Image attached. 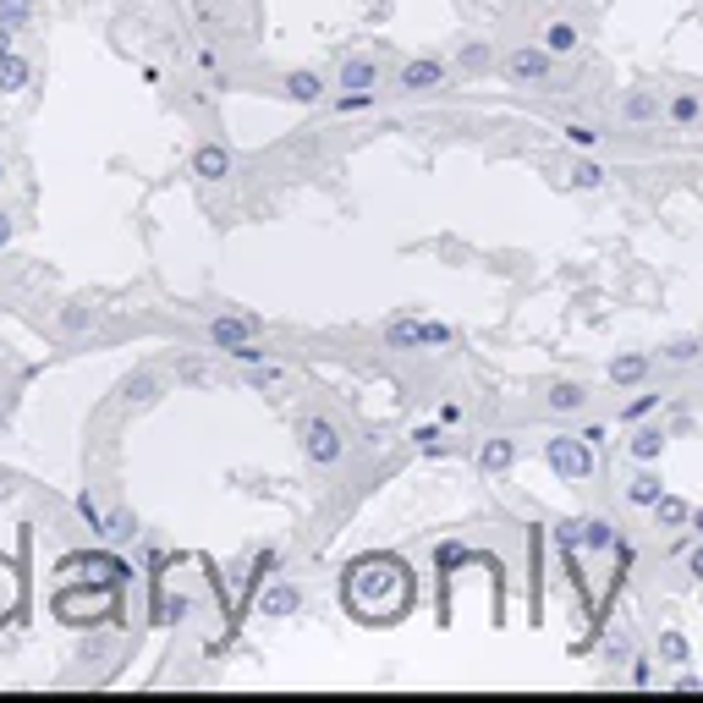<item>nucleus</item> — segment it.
Here are the masks:
<instances>
[{
	"label": "nucleus",
	"instance_id": "33",
	"mask_svg": "<svg viewBox=\"0 0 703 703\" xmlns=\"http://www.w3.org/2000/svg\"><path fill=\"white\" fill-rule=\"evenodd\" d=\"M94 324V313H83V308H66V330H89Z\"/></svg>",
	"mask_w": 703,
	"mask_h": 703
},
{
	"label": "nucleus",
	"instance_id": "19",
	"mask_svg": "<svg viewBox=\"0 0 703 703\" xmlns=\"http://www.w3.org/2000/svg\"><path fill=\"white\" fill-rule=\"evenodd\" d=\"M286 94H291V100H308V105H313V100L324 94V83H319L313 72H291V77H286Z\"/></svg>",
	"mask_w": 703,
	"mask_h": 703
},
{
	"label": "nucleus",
	"instance_id": "1",
	"mask_svg": "<svg viewBox=\"0 0 703 703\" xmlns=\"http://www.w3.org/2000/svg\"><path fill=\"white\" fill-rule=\"evenodd\" d=\"M341 599L352 616L385 627V621H402L407 604H413V571L402 556H363V561L347 566L341 577Z\"/></svg>",
	"mask_w": 703,
	"mask_h": 703
},
{
	"label": "nucleus",
	"instance_id": "38",
	"mask_svg": "<svg viewBox=\"0 0 703 703\" xmlns=\"http://www.w3.org/2000/svg\"><path fill=\"white\" fill-rule=\"evenodd\" d=\"M6 242H11V220L0 215V248H6Z\"/></svg>",
	"mask_w": 703,
	"mask_h": 703
},
{
	"label": "nucleus",
	"instance_id": "3",
	"mask_svg": "<svg viewBox=\"0 0 703 703\" xmlns=\"http://www.w3.org/2000/svg\"><path fill=\"white\" fill-rule=\"evenodd\" d=\"M302 445H308V462H319V467L341 462V428L330 418H319V413L302 423Z\"/></svg>",
	"mask_w": 703,
	"mask_h": 703
},
{
	"label": "nucleus",
	"instance_id": "16",
	"mask_svg": "<svg viewBox=\"0 0 703 703\" xmlns=\"http://www.w3.org/2000/svg\"><path fill=\"white\" fill-rule=\"evenodd\" d=\"M643 374H649V358H643V352H632V358H616V363H610V380H616V385H638Z\"/></svg>",
	"mask_w": 703,
	"mask_h": 703
},
{
	"label": "nucleus",
	"instance_id": "26",
	"mask_svg": "<svg viewBox=\"0 0 703 703\" xmlns=\"http://www.w3.org/2000/svg\"><path fill=\"white\" fill-rule=\"evenodd\" d=\"M671 122H699V94H682V100H671Z\"/></svg>",
	"mask_w": 703,
	"mask_h": 703
},
{
	"label": "nucleus",
	"instance_id": "11",
	"mask_svg": "<svg viewBox=\"0 0 703 703\" xmlns=\"http://www.w3.org/2000/svg\"><path fill=\"white\" fill-rule=\"evenodd\" d=\"M17 604H22V571L11 561H0V621H11Z\"/></svg>",
	"mask_w": 703,
	"mask_h": 703
},
{
	"label": "nucleus",
	"instance_id": "4",
	"mask_svg": "<svg viewBox=\"0 0 703 703\" xmlns=\"http://www.w3.org/2000/svg\"><path fill=\"white\" fill-rule=\"evenodd\" d=\"M550 467H556L561 478H588V473H593L588 440H571V434H556V440H550Z\"/></svg>",
	"mask_w": 703,
	"mask_h": 703
},
{
	"label": "nucleus",
	"instance_id": "30",
	"mask_svg": "<svg viewBox=\"0 0 703 703\" xmlns=\"http://www.w3.org/2000/svg\"><path fill=\"white\" fill-rule=\"evenodd\" d=\"M100 534H105V539H116V545H122V539H133V517H111V523H105V528H100Z\"/></svg>",
	"mask_w": 703,
	"mask_h": 703
},
{
	"label": "nucleus",
	"instance_id": "10",
	"mask_svg": "<svg viewBox=\"0 0 703 703\" xmlns=\"http://www.w3.org/2000/svg\"><path fill=\"white\" fill-rule=\"evenodd\" d=\"M193 170H198L204 182H220V176H231V148H226V143H204V148L193 154Z\"/></svg>",
	"mask_w": 703,
	"mask_h": 703
},
{
	"label": "nucleus",
	"instance_id": "14",
	"mask_svg": "<svg viewBox=\"0 0 703 703\" xmlns=\"http://www.w3.org/2000/svg\"><path fill=\"white\" fill-rule=\"evenodd\" d=\"M621 116L627 122H660V94H627V105H621Z\"/></svg>",
	"mask_w": 703,
	"mask_h": 703
},
{
	"label": "nucleus",
	"instance_id": "17",
	"mask_svg": "<svg viewBox=\"0 0 703 703\" xmlns=\"http://www.w3.org/2000/svg\"><path fill=\"white\" fill-rule=\"evenodd\" d=\"M660 495H665V489H660L654 473H638V478L627 484V500H632V506H660Z\"/></svg>",
	"mask_w": 703,
	"mask_h": 703
},
{
	"label": "nucleus",
	"instance_id": "21",
	"mask_svg": "<svg viewBox=\"0 0 703 703\" xmlns=\"http://www.w3.org/2000/svg\"><path fill=\"white\" fill-rule=\"evenodd\" d=\"M660 451H665V434H660V428H643V434L632 440V456H638V462H654Z\"/></svg>",
	"mask_w": 703,
	"mask_h": 703
},
{
	"label": "nucleus",
	"instance_id": "28",
	"mask_svg": "<svg viewBox=\"0 0 703 703\" xmlns=\"http://www.w3.org/2000/svg\"><path fill=\"white\" fill-rule=\"evenodd\" d=\"M77 517H83L89 528H105V517H100V506H94V495H77Z\"/></svg>",
	"mask_w": 703,
	"mask_h": 703
},
{
	"label": "nucleus",
	"instance_id": "27",
	"mask_svg": "<svg viewBox=\"0 0 703 703\" xmlns=\"http://www.w3.org/2000/svg\"><path fill=\"white\" fill-rule=\"evenodd\" d=\"M571 182H577V187H599V182H604V170H599L593 159H577V165H571Z\"/></svg>",
	"mask_w": 703,
	"mask_h": 703
},
{
	"label": "nucleus",
	"instance_id": "36",
	"mask_svg": "<svg viewBox=\"0 0 703 703\" xmlns=\"http://www.w3.org/2000/svg\"><path fill=\"white\" fill-rule=\"evenodd\" d=\"M665 654H671V660H688V643H682V638L671 632V638H665Z\"/></svg>",
	"mask_w": 703,
	"mask_h": 703
},
{
	"label": "nucleus",
	"instance_id": "18",
	"mask_svg": "<svg viewBox=\"0 0 703 703\" xmlns=\"http://www.w3.org/2000/svg\"><path fill=\"white\" fill-rule=\"evenodd\" d=\"M545 402H550V413H577V407H582L588 396H582V385L561 380V385H550V396H545Z\"/></svg>",
	"mask_w": 703,
	"mask_h": 703
},
{
	"label": "nucleus",
	"instance_id": "15",
	"mask_svg": "<svg viewBox=\"0 0 703 703\" xmlns=\"http://www.w3.org/2000/svg\"><path fill=\"white\" fill-rule=\"evenodd\" d=\"M571 545L604 550V545H610V528H604V523H571V528H566V550H571Z\"/></svg>",
	"mask_w": 703,
	"mask_h": 703
},
{
	"label": "nucleus",
	"instance_id": "35",
	"mask_svg": "<svg viewBox=\"0 0 703 703\" xmlns=\"http://www.w3.org/2000/svg\"><path fill=\"white\" fill-rule=\"evenodd\" d=\"M665 358H671V363H688V358H699V347H693V341H682V347H671Z\"/></svg>",
	"mask_w": 703,
	"mask_h": 703
},
{
	"label": "nucleus",
	"instance_id": "37",
	"mask_svg": "<svg viewBox=\"0 0 703 703\" xmlns=\"http://www.w3.org/2000/svg\"><path fill=\"white\" fill-rule=\"evenodd\" d=\"M6 50H11V28L0 22V55H6Z\"/></svg>",
	"mask_w": 703,
	"mask_h": 703
},
{
	"label": "nucleus",
	"instance_id": "20",
	"mask_svg": "<svg viewBox=\"0 0 703 703\" xmlns=\"http://www.w3.org/2000/svg\"><path fill=\"white\" fill-rule=\"evenodd\" d=\"M545 50H550V55H571V50H577V28H571V22H550Z\"/></svg>",
	"mask_w": 703,
	"mask_h": 703
},
{
	"label": "nucleus",
	"instance_id": "6",
	"mask_svg": "<svg viewBox=\"0 0 703 703\" xmlns=\"http://www.w3.org/2000/svg\"><path fill=\"white\" fill-rule=\"evenodd\" d=\"M111 599H116V588L111 593H61L55 599V610H61V621H72V627H89V621H100L105 610H111Z\"/></svg>",
	"mask_w": 703,
	"mask_h": 703
},
{
	"label": "nucleus",
	"instance_id": "8",
	"mask_svg": "<svg viewBox=\"0 0 703 703\" xmlns=\"http://www.w3.org/2000/svg\"><path fill=\"white\" fill-rule=\"evenodd\" d=\"M259 330H265V324H259L254 313H248V319H215V324H209V335H215V347H226V352H237V347H248V341H254Z\"/></svg>",
	"mask_w": 703,
	"mask_h": 703
},
{
	"label": "nucleus",
	"instance_id": "22",
	"mask_svg": "<svg viewBox=\"0 0 703 703\" xmlns=\"http://www.w3.org/2000/svg\"><path fill=\"white\" fill-rule=\"evenodd\" d=\"M291 610H297V588H270V593H265V616H291Z\"/></svg>",
	"mask_w": 703,
	"mask_h": 703
},
{
	"label": "nucleus",
	"instance_id": "12",
	"mask_svg": "<svg viewBox=\"0 0 703 703\" xmlns=\"http://www.w3.org/2000/svg\"><path fill=\"white\" fill-rule=\"evenodd\" d=\"M28 77H33V66H28L17 50H6V55H0V94H17V89H28Z\"/></svg>",
	"mask_w": 703,
	"mask_h": 703
},
{
	"label": "nucleus",
	"instance_id": "7",
	"mask_svg": "<svg viewBox=\"0 0 703 703\" xmlns=\"http://www.w3.org/2000/svg\"><path fill=\"white\" fill-rule=\"evenodd\" d=\"M506 72L517 83H545L550 77V50H511L506 55Z\"/></svg>",
	"mask_w": 703,
	"mask_h": 703
},
{
	"label": "nucleus",
	"instance_id": "32",
	"mask_svg": "<svg viewBox=\"0 0 703 703\" xmlns=\"http://www.w3.org/2000/svg\"><path fill=\"white\" fill-rule=\"evenodd\" d=\"M462 66H489V44H473V50L462 55Z\"/></svg>",
	"mask_w": 703,
	"mask_h": 703
},
{
	"label": "nucleus",
	"instance_id": "23",
	"mask_svg": "<svg viewBox=\"0 0 703 703\" xmlns=\"http://www.w3.org/2000/svg\"><path fill=\"white\" fill-rule=\"evenodd\" d=\"M511 456H517V451H511V440H489V445H484V467H489V473L511 467Z\"/></svg>",
	"mask_w": 703,
	"mask_h": 703
},
{
	"label": "nucleus",
	"instance_id": "31",
	"mask_svg": "<svg viewBox=\"0 0 703 703\" xmlns=\"http://www.w3.org/2000/svg\"><path fill=\"white\" fill-rule=\"evenodd\" d=\"M566 138L577 143V148H593V143H599V133H593V127H566Z\"/></svg>",
	"mask_w": 703,
	"mask_h": 703
},
{
	"label": "nucleus",
	"instance_id": "24",
	"mask_svg": "<svg viewBox=\"0 0 703 703\" xmlns=\"http://www.w3.org/2000/svg\"><path fill=\"white\" fill-rule=\"evenodd\" d=\"M154 391H159V374H133V380L122 385L127 402H143V396H154Z\"/></svg>",
	"mask_w": 703,
	"mask_h": 703
},
{
	"label": "nucleus",
	"instance_id": "34",
	"mask_svg": "<svg viewBox=\"0 0 703 703\" xmlns=\"http://www.w3.org/2000/svg\"><path fill=\"white\" fill-rule=\"evenodd\" d=\"M654 402H660V396H638V402H632V407H627V413H621V418L632 423V418H643V413H649V407H654Z\"/></svg>",
	"mask_w": 703,
	"mask_h": 703
},
{
	"label": "nucleus",
	"instance_id": "5",
	"mask_svg": "<svg viewBox=\"0 0 703 703\" xmlns=\"http://www.w3.org/2000/svg\"><path fill=\"white\" fill-rule=\"evenodd\" d=\"M61 571L89 577V582H100V588H122V582H127V566L111 561V556H72V561H61Z\"/></svg>",
	"mask_w": 703,
	"mask_h": 703
},
{
	"label": "nucleus",
	"instance_id": "29",
	"mask_svg": "<svg viewBox=\"0 0 703 703\" xmlns=\"http://www.w3.org/2000/svg\"><path fill=\"white\" fill-rule=\"evenodd\" d=\"M660 517H665V523H688V500H671V495H660Z\"/></svg>",
	"mask_w": 703,
	"mask_h": 703
},
{
	"label": "nucleus",
	"instance_id": "9",
	"mask_svg": "<svg viewBox=\"0 0 703 703\" xmlns=\"http://www.w3.org/2000/svg\"><path fill=\"white\" fill-rule=\"evenodd\" d=\"M434 83H445V61H434V55H418V61H407V66H402V89L423 94V89H434Z\"/></svg>",
	"mask_w": 703,
	"mask_h": 703
},
{
	"label": "nucleus",
	"instance_id": "25",
	"mask_svg": "<svg viewBox=\"0 0 703 703\" xmlns=\"http://www.w3.org/2000/svg\"><path fill=\"white\" fill-rule=\"evenodd\" d=\"M33 17V0H0V22L6 28H17V22H28Z\"/></svg>",
	"mask_w": 703,
	"mask_h": 703
},
{
	"label": "nucleus",
	"instance_id": "2",
	"mask_svg": "<svg viewBox=\"0 0 703 703\" xmlns=\"http://www.w3.org/2000/svg\"><path fill=\"white\" fill-rule=\"evenodd\" d=\"M451 324H440V319H391L385 324V341L396 347V352H418V347H451Z\"/></svg>",
	"mask_w": 703,
	"mask_h": 703
},
{
	"label": "nucleus",
	"instance_id": "13",
	"mask_svg": "<svg viewBox=\"0 0 703 703\" xmlns=\"http://www.w3.org/2000/svg\"><path fill=\"white\" fill-rule=\"evenodd\" d=\"M341 89L347 94H369L374 89V61H347L341 66Z\"/></svg>",
	"mask_w": 703,
	"mask_h": 703
}]
</instances>
